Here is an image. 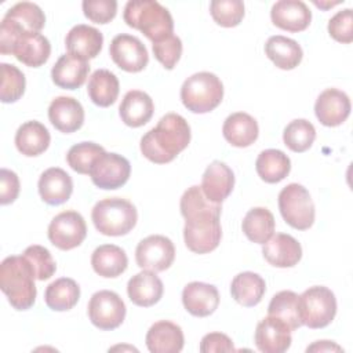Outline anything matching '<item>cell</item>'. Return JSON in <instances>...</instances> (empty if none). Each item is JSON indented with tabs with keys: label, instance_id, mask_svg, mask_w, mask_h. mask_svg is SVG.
Here are the masks:
<instances>
[{
	"label": "cell",
	"instance_id": "1",
	"mask_svg": "<svg viewBox=\"0 0 353 353\" xmlns=\"http://www.w3.org/2000/svg\"><path fill=\"white\" fill-rule=\"evenodd\" d=\"M179 208L185 218L183 240L186 247L194 254L214 251L222 237L221 204L211 203L201 188L193 185L182 194Z\"/></svg>",
	"mask_w": 353,
	"mask_h": 353
},
{
	"label": "cell",
	"instance_id": "2",
	"mask_svg": "<svg viewBox=\"0 0 353 353\" xmlns=\"http://www.w3.org/2000/svg\"><path fill=\"white\" fill-rule=\"evenodd\" d=\"M190 142V127L178 113H167L141 138L143 157L156 164L172 161Z\"/></svg>",
	"mask_w": 353,
	"mask_h": 353
},
{
	"label": "cell",
	"instance_id": "3",
	"mask_svg": "<svg viewBox=\"0 0 353 353\" xmlns=\"http://www.w3.org/2000/svg\"><path fill=\"white\" fill-rule=\"evenodd\" d=\"M34 273L23 255L7 256L0 265V288L17 310H28L37 295Z\"/></svg>",
	"mask_w": 353,
	"mask_h": 353
},
{
	"label": "cell",
	"instance_id": "4",
	"mask_svg": "<svg viewBox=\"0 0 353 353\" xmlns=\"http://www.w3.org/2000/svg\"><path fill=\"white\" fill-rule=\"evenodd\" d=\"M124 22L142 32L152 43L171 36L174 21L170 11L154 0H131L124 7Z\"/></svg>",
	"mask_w": 353,
	"mask_h": 353
},
{
	"label": "cell",
	"instance_id": "5",
	"mask_svg": "<svg viewBox=\"0 0 353 353\" xmlns=\"http://www.w3.org/2000/svg\"><path fill=\"white\" fill-rule=\"evenodd\" d=\"M91 219L95 229L105 236H124L130 233L138 221L135 205L121 197H109L98 201Z\"/></svg>",
	"mask_w": 353,
	"mask_h": 353
},
{
	"label": "cell",
	"instance_id": "6",
	"mask_svg": "<svg viewBox=\"0 0 353 353\" xmlns=\"http://www.w3.org/2000/svg\"><path fill=\"white\" fill-rule=\"evenodd\" d=\"M223 98V84L211 72H199L188 77L181 87V101L192 113H208Z\"/></svg>",
	"mask_w": 353,
	"mask_h": 353
},
{
	"label": "cell",
	"instance_id": "7",
	"mask_svg": "<svg viewBox=\"0 0 353 353\" xmlns=\"http://www.w3.org/2000/svg\"><path fill=\"white\" fill-rule=\"evenodd\" d=\"M0 52L12 54L29 68L44 65L51 54V44L41 33H0Z\"/></svg>",
	"mask_w": 353,
	"mask_h": 353
},
{
	"label": "cell",
	"instance_id": "8",
	"mask_svg": "<svg viewBox=\"0 0 353 353\" xmlns=\"http://www.w3.org/2000/svg\"><path fill=\"white\" fill-rule=\"evenodd\" d=\"M279 210L283 219L294 229L306 230L314 223V203L307 189L299 183H290L281 189Z\"/></svg>",
	"mask_w": 353,
	"mask_h": 353
},
{
	"label": "cell",
	"instance_id": "9",
	"mask_svg": "<svg viewBox=\"0 0 353 353\" xmlns=\"http://www.w3.org/2000/svg\"><path fill=\"white\" fill-rule=\"evenodd\" d=\"M299 313L303 325L309 328L327 327L336 314L334 292L324 285L309 287L299 295Z\"/></svg>",
	"mask_w": 353,
	"mask_h": 353
},
{
	"label": "cell",
	"instance_id": "10",
	"mask_svg": "<svg viewBox=\"0 0 353 353\" xmlns=\"http://www.w3.org/2000/svg\"><path fill=\"white\" fill-rule=\"evenodd\" d=\"M87 312L91 323L97 328L110 331L121 325L127 309L119 294L109 290H101L90 298Z\"/></svg>",
	"mask_w": 353,
	"mask_h": 353
},
{
	"label": "cell",
	"instance_id": "11",
	"mask_svg": "<svg viewBox=\"0 0 353 353\" xmlns=\"http://www.w3.org/2000/svg\"><path fill=\"white\" fill-rule=\"evenodd\" d=\"M87 236V225L77 211H62L48 225V240L62 251L79 247Z\"/></svg>",
	"mask_w": 353,
	"mask_h": 353
},
{
	"label": "cell",
	"instance_id": "12",
	"mask_svg": "<svg viewBox=\"0 0 353 353\" xmlns=\"http://www.w3.org/2000/svg\"><path fill=\"white\" fill-rule=\"evenodd\" d=\"M130 174L131 164L125 157L117 153L103 152L92 163L88 175L97 188L113 190L125 185Z\"/></svg>",
	"mask_w": 353,
	"mask_h": 353
},
{
	"label": "cell",
	"instance_id": "13",
	"mask_svg": "<svg viewBox=\"0 0 353 353\" xmlns=\"http://www.w3.org/2000/svg\"><path fill=\"white\" fill-rule=\"evenodd\" d=\"M175 259L174 243L161 234H152L141 240L135 250V261L141 269L164 272Z\"/></svg>",
	"mask_w": 353,
	"mask_h": 353
},
{
	"label": "cell",
	"instance_id": "14",
	"mask_svg": "<svg viewBox=\"0 0 353 353\" xmlns=\"http://www.w3.org/2000/svg\"><path fill=\"white\" fill-rule=\"evenodd\" d=\"M112 61L123 70L137 73L145 69L149 62V54L142 41L131 34L121 33L113 37L109 46Z\"/></svg>",
	"mask_w": 353,
	"mask_h": 353
},
{
	"label": "cell",
	"instance_id": "15",
	"mask_svg": "<svg viewBox=\"0 0 353 353\" xmlns=\"http://www.w3.org/2000/svg\"><path fill=\"white\" fill-rule=\"evenodd\" d=\"M254 341L258 350L263 353H283L291 346L292 336L283 320L268 314L258 323Z\"/></svg>",
	"mask_w": 353,
	"mask_h": 353
},
{
	"label": "cell",
	"instance_id": "16",
	"mask_svg": "<svg viewBox=\"0 0 353 353\" xmlns=\"http://www.w3.org/2000/svg\"><path fill=\"white\" fill-rule=\"evenodd\" d=\"M350 99L346 92L338 88L324 90L316 99L314 113L325 127L341 125L350 114Z\"/></svg>",
	"mask_w": 353,
	"mask_h": 353
},
{
	"label": "cell",
	"instance_id": "17",
	"mask_svg": "<svg viewBox=\"0 0 353 353\" xmlns=\"http://www.w3.org/2000/svg\"><path fill=\"white\" fill-rule=\"evenodd\" d=\"M270 18L277 28L298 33L310 25L312 12L301 0H280L273 4Z\"/></svg>",
	"mask_w": 353,
	"mask_h": 353
},
{
	"label": "cell",
	"instance_id": "18",
	"mask_svg": "<svg viewBox=\"0 0 353 353\" xmlns=\"http://www.w3.org/2000/svg\"><path fill=\"white\" fill-rule=\"evenodd\" d=\"M183 307L196 317H207L212 314L219 305V292L215 285L192 281L182 291Z\"/></svg>",
	"mask_w": 353,
	"mask_h": 353
},
{
	"label": "cell",
	"instance_id": "19",
	"mask_svg": "<svg viewBox=\"0 0 353 353\" xmlns=\"http://www.w3.org/2000/svg\"><path fill=\"white\" fill-rule=\"evenodd\" d=\"M234 186V174L229 165L222 161H212L201 178V190L211 201L221 204L232 193Z\"/></svg>",
	"mask_w": 353,
	"mask_h": 353
},
{
	"label": "cell",
	"instance_id": "20",
	"mask_svg": "<svg viewBox=\"0 0 353 353\" xmlns=\"http://www.w3.org/2000/svg\"><path fill=\"white\" fill-rule=\"evenodd\" d=\"M48 119L58 131L70 134L81 128L84 109L73 97H57L48 106Z\"/></svg>",
	"mask_w": 353,
	"mask_h": 353
},
{
	"label": "cell",
	"instance_id": "21",
	"mask_svg": "<svg viewBox=\"0 0 353 353\" xmlns=\"http://www.w3.org/2000/svg\"><path fill=\"white\" fill-rule=\"evenodd\" d=\"M263 258L276 268H292L302 258V247L295 237L276 233L262 247Z\"/></svg>",
	"mask_w": 353,
	"mask_h": 353
},
{
	"label": "cell",
	"instance_id": "22",
	"mask_svg": "<svg viewBox=\"0 0 353 353\" xmlns=\"http://www.w3.org/2000/svg\"><path fill=\"white\" fill-rule=\"evenodd\" d=\"M37 188L44 203L50 205H59L70 199L73 192V181L62 168L51 167L40 175Z\"/></svg>",
	"mask_w": 353,
	"mask_h": 353
},
{
	"label": "cell",
	"instance_id": "23",
	"mask_svg": "<svg viewBox=\"0 0 353 353\" xmlns=\"http://www.w3.org/2000/svg\"><path fill=\"white\" fill-rule=\"evenodd\" d=\"M164 292L163 281L156 272L143 269L134 274L127 284V294L130 301L141 307H149L157 303Z\"/></svg>",
	"mask_w": 353,
	"mask_h": 353
},
{
	"label": "cell",
	"instance_id": "24",
	"mask_svg": "<svg viewBox=\"0 0 353 353\" xmlns=\"http://www.w3.org/2000/svg\"><path fill=\"white\" fill-rule=\"evenodd\" d=\"M103 44V36L102 33L88 25L80 23L73 26L65 39V46L68 50V54H72L83 61H88L95 58Z\"/></svg>",
	"mask_w": 353,
	"mask_h": 353
},
{
	"label": "cell",
	"instance_id": "25",
	"mask_svg": "<svg viewBox=\"0 0 353 353\" xmlns=\"http://www.w3.org/2000/svg\"><path fill=\"white\" fill-rule=\"evenodd\" d=\"M145 342L150 353H179L183 347L185 338L178 324L160 320L149 328Z\"/></svg>",
	"mask_w": 353,
	"mask_h": 353
},
{
	"label": "cell",
	"instance_id": "26",
	"mask_svg": "<svg viewBox=\"0 0 353 353\" xmlns=\"http://www.w3.org/2000/svg\"><path fill=\"white\" fill-rule=\"evenodd\" d=\"M90 72V65L72 54H63L58 58L51 69V79L55 85L65 90H76L81 87Z\"/></svg>",
	"mask_w": 353,
	"mask_h": 353
},
{
	"label": "cell",
	"instance_id": "27",
	"mask_svg": "<svg viewBox=\"0 0 353 353\" xmlns=\"http://www.w3.org/2000/svg\"><path fill=\"white\" fill-rule=\"evenodd\" d=\"M154 112L152 98L139 90L128 91L119 106V114L123 123L128 127L137 128L146 124Z\"/></svg>",
	"mask_w": 353,
	"mask_h": 353
},
{
	"label": "cell",
	"instance_id": "28",
	"mask_svg": "<svg viewBox=\"0 0 353 353\" xmlns=\"http://www.w3.org/2000/svg\"><path fill=\"white\" fill-rule=\"evenodd\" d=\"M222 134L232 146L247 148L256 141L259 127L256 120L248 113L236 112L226 117L222 127Z\"/></svg>",
	"mask_w": 353,
	"mask_h": 353
},
{
	"label": "cell",
	"instance_id": "29",
	"mask_svg": "<svg viewBox=\"0 0 353 353\" xmlns=\"http://www.w3.org/2000/svg\"><path fill=\"white\" fill-rule=\"evenodd\" d=\"M50 132L44 124L36 120L23 123L15 132V146L19 153L34 157L47 150L50 146Z\"/></svg>",
	"mask_w": 353,
	"mask_h": 353
},
{
	"label": "cell",
	"instance_id": "30",
	"mask_svg": "<svg viewBox=\"0 0 353 353\" xmlns=\"http://www.w3.org/2000/svg\"><path fill=\"white\" fill-rule=\"evenodd\" d=\"M91 265L97 274L113 279L125 272L128 258L123 248L114 244H102L97 247L91 255Z\"/></svg>",
	"mask_w": 353,
	"mask_h": 353
},
{
	"label": "cell",
	"instance_id": "31",
	"mask_svg": "<svg viewBox=\"0 0 353 353\" xmlns=\"http://www.w3.org/2000/svg\"><path fill=\"white\" fill-rule=\"evenodd\" d=\"M265 54L277 68L283 70L296 68L303 57V51L295 40L280 34L268 39L265 44Z\"/></svg>",
	"mask_w": 353,
	"mask_h": 353
},
{
	"label": "cell",
	"instance_id": "32",
	"mask_svg": "<svg viewBox=\"0 0 353 353\" xmlns=\"http://www.w3.org/2000/svg\"><path fill=\"white\" fill-rule=\"evenodd\" d=\"M266 291L265 280L254 272H241L232 280L230 294L233 299L245 306L251 307L262 301Z\"/></svg>",
	"mask_w": 353,
	"mask_h": 353
},
{
	"label": "cell",
	"instance_id": "33",
	"mask_svg": "<svg viewBox=\"0 0 353 353\" xmlns=\"http://www.w3.org/2000/svg\"><path fill=\"white\" fill-rule=\"evenodd\" d=\"M255 170L266 183H277L290 174L291 160L283 150L266 149L258 154Z\"/></svg>",
	"mask_w": 353,
	"mask_h": 353
},
{
	"label": "cell",
	"instance_id": "34",
	"mask_svg": "<svg viewBox=\"0 0 353 353\" xmlns=\"http://www.w3.org/2000/svg\"><path fill=\"white\" fill-rule=\"evenodd\" d=\"M120 84L114 73L108 69L95 70L87 85V92L92 103L101 108H108L113 105L119 97Z\"/></svg>",
	"mask_w": 353,
	"mask_h": 353
},
{
	"label": "cell",
	"instance_id": "35",
	"mask_svg": "<svg viewBox=\"0 0 353 353\" xmlns=\"http://www.w3.org/2000/svg\"><path fill=\"white\" fill-rule=\"evenodd\" d=\"M80 298L79 284L69 277H61L52 281L44 292L47 306L55 312H66L76 306Z\"/></svg>",
	"mask_w": 353,
	"mask_h": 353
},
{
	"label": "cell",
	"instance_id": "36",
	"mask_svg": "<svg viewBox=\"0 0 353 353\" xmlns=\"http://www.w3.org/2000/svg\"><path fill=\"white\" fill-rule=\"evenodd\" d=\"M245 237L256 244H265L274 232V216L265 207L251 208L241 223Z\"/></svg>",
	"mask_w": 353,
	"mask_h": 353
},
{
	"label": "cell",
	"instance_id": "37",
	"mask_svg": "<svg viewBox=\"0 0 353 353\" xmlns=\"http://www.w3.org/2000/svg\"><path fill=\"white\" fill-rule=\"evenodd\" d=\"M268 314L283 320L291 331L303 325L299 313V295L294 291L287 290L273 295L268 306Z\"/></svg>",
	"mask_w": 353,
	"mask_h": 353
},
{
	"label": "cell",
	"instance_id": "38",
	"mask_svg": "<svg viewBox=\"0 0 353 353\" xmlns=\"http://www.w3.org/2000/svg\"><path fill=\"white\" fill-rule=\"evenodd\" d=\"M23 33H40L46 23V15L41 8L30 1H21L14 4L4 15Z\"/></svg>",
	"mask_w": 353,
	"mask_h": 353
},
{
	"label": "cell",
	"instance_id": "39",
	"mask_svg": "<svg viewBox=\"0 0 353 353\" xmlns=\"http://www.w3.org/2000/svg\"><path fill=\"white\" fill-rule=\"evenodd\" d=\"M316 139V128L306 119H296L287 124L283 132L284 145L295 152L302 153L306 152Z\"/></svg>",
	"mask_w": 353,
	"mask_h": 353
},
{
	"label": "cell",
	"instance_id": "40",
	"mask_svg": "<svg viewBox=\"0 0 353 353\" xmlns=\"http://www.w3.org/2000/svg\"><path fill=\"white\" fill-rule=\"evenodd\" d=\"M1 85H0V99L3 103L17 102L25 92L26 80L25 74L14 65L1 63Z\"/></svg>",
	"mask_w": 353,
	"mask_h": 353
},
{
	"label": "cell",
	"instance_id": "41",
	"mask_svg": "<svg viewBox=\"0 0 353 353\" xmlns=\"http://www.w3.org/2000/svg\"><path fill=\"white\" fill-rule=\"evenodd\" d=\"M105 149L94 142H80L73 145L68 154L66 161L69 167L79 174H90L91 165L97 157H99Z\"/></svg>",
	"mask_w": 353,
	"mask_h": 353
},
{
	"label": "cell",
	"instance_id": "42",
	"mask_svg": "<svg viewBox=\"0 0 353 353\" xmlns=\"http://www.w3.org/2000/svg\"><path fill=\"white\" fill-rule=\"evenodd\" d=\"M212 19L223 28L237 26L244 17V3L240 0H212L210 3Z\"/></svg>",
	"mask_w": 353,
	"mask_h": 353
},
{
	"label": "cell",
	"instance_id": "43",
	"mask_svg": "<svg viewBox=\"0 0 353 353\" xmlns=\"http://www.w3.org/2000/svg\"><path fill=\"white\" fill-rule=\"evenodd\" d=\"M22 255L30 263L36 280H48L57 270V263L51 252L43 245H30Z\"/></svg>",
	"mask_w": 353,
	"mask_h": 353
},
{
	"label": "cell",
	"instance_id": "44",
	"mask_svg": "<svg viewBox=\"0 0 353 353\" xmlns=\"http://www.w3.org/2000/svg\"><path fill=\"white\" fill-rule=\"evenodd\" d=\"M154 58L168 70L174 69L182 55V41L178 36L171 34L161 41L152 44Z\"/></svg>",
	"mask_w": 353,
	"mask_h": 353
},
{
	"label": "cell",
	"instance_id": "45",
	"mask_svg": "<svg viewBox=\"0 0 353 353\" xmlns=\"http://www.w3.org/2000/svg\"><path fill=\"white\" fill-rule=\"evenodd\" d=\"M85 18L95 23H109L117 12V1L114 0H84L81 3Z\"/></svg>",
	"mask_w": 353,
	"mask_h": 353
},
{
	"label": "cell",
	"instance_id": "46",
	"mask_svg": "<svg viewBox=\"0 0 353 353\" xmlns=\"http://www.w3.org/2000/svg\"><path fill=\"white\" fill-rule=\"evenodd\" d=\"M328 33L339 43L349 44L353 41V14L350 8L338 11L328 21Z\"/></svg>",
	"mask_w": 353,
	"mask_h": 353
},
{
	"label": "cell",
	"instance_id": "47",
	"mask_svg": "<svg viewBox=\"0 0 353 353\" xmlns=\"http://www.w3.org/2000/svg\"><path fill=\"white\" fill-rule=\"evenodd\" d=\"M19 194V178L18 175L7 168L0 170V203L7 205Z\"/></svg>",
	"mask_w": 353,
	"mask_h": 353
},
{
	"label": "cell",
	"instance_id": "48",
	"mask_svg": "<svg viewBox=\"0 0 353 353\" xmlns=\"http://www.w3.org/2000/svg\"><path fill=\"white\" fill-rule=\"evenodd\" d=\"M201 353H212V352H234V346L232 339L222 332H210L201 338L200 342Z\"/></svg>",
	"mask_w": 353,
	"mask_h": 353
},
{
	"label": "cell",
	"instance_id": "49",
	"mask_svg": "<svg viewBox=\"0 0 353 353\" xmlns=\"http://www.w3.org/2000/svg\"><path fill=\"white\" fill-rule=\"evenodd\" d=\"M306 352H343V349L331 341H317L306 347Z\"/></svg>",
	"mask_w": 353,
	"mask_h": 353
}]
</instances>
